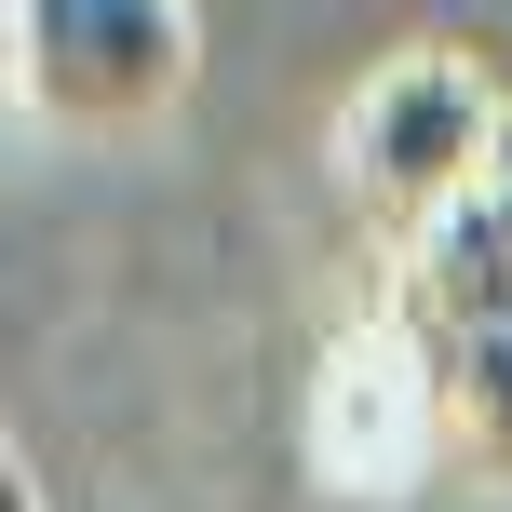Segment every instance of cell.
I'll return each instance as SVG.
<instances>
[{
    "instance_id": "obj_4",
    "label": "cell",
    "mask_w": 512,
    "mask_h": 512,
    "mask_svg": "<svg viewBox=\"0 0 512 512\" xmlns=\"http://www.w3.org/2000/svg\"><path fill=\"white\" fill-rule=\"evenodd\" d=\"M310 459H324L337 499H405L445 459V391H432V351L405 324H351L324 351V378H310Z\"/></svg>"
},
{
    "instance_id": "obj_2",
    "label": "cell",
    "mask_w": 512,
    "mask_h": 512,
    "mask_svg": "<svg viewBox=\"0 0 512 512\" xmlns=\"http://www.w3.org/2000/svg\"><path fill=\"white\" fill-rule=\"evenodd\" d=\"M499 135H512V108L459 68V54H405V68H378L351 95L337 162H351V189L391 216V230H445L459 203H486Z\"/></svg>"
},
{
    "instance_id": "obj_3",
    "label": "cell",
    "mask_w": 512,
    "mask_h": 512,
    "mask_svg": "<svg viewBox=\"0 0 512 512\" xmlns=\"http://www.w3.org/2000/svg\"><path fill=\"white\" fill-rule=\"evenodd\" d=\"M14 81L68 135H135L189 95V0H14Z\"/></svg>"
},
{
    "instance_id": "obj_1",
    "label": "cell",
    "mask_w": 512,
    "mask_h": 512,
    "mask_svg": "<svg viewBox=\"0 0 512 512\" xmlns=\"http://www.w3.org/2000/svg\"><path fill=\"white\" fill-rule=\"evenodd\" d=\"M391 324L432 351L445 459H472L486 486H512V230H499V203H459L445 230H418V270H405V310Z\"/></svg>"
},
{
    "instance_id": "obj_5",
    "label": "cell",
    "mask_w": 512,
    "mask_h": 512,
    "mask_svg": "<svg viewBox=\"0 0 512 512\" xmlns=\"http://www.w3.org/2000/svg\"><path fill=\"white\" fill-rule=\"evenodd\" d=\"M486 203H499V230H512V135H499V176H486Z\"/></svg>"
}]
</instances>
